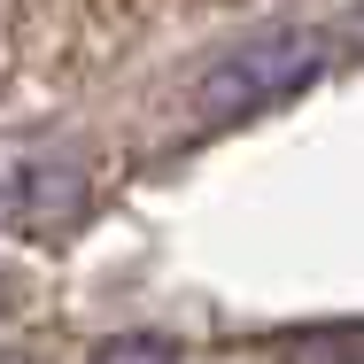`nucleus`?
<instances>
[{
  "label": "nucleus",
  "mask_w": 364,
  "mask_h": 364,
  "mask_svg": "<svg viewBox=\"0 0 364 364\" xmlns=\"http://www.w3.org/2000/svg\"><path fill=\"white\" fill-rule=\"evenodd\" d=\"M326 63H333V39H326V31H264V39L232 47L225 63L202 70V85H194V117H202V124L264 117V109L294 101L302 85H318Z\"/></svg>",
  "instance_id": "1"
},
{
  "label": "nucleus",
  "mask_w": 364,
  "mask_h": 364,
  "mask_svg": "<svg viewBox=\"0 0 364 364\" xmlns=\"http://www.w3.org/2000/svg\"><path fill=\"white\" fill-rule=\"evenodd\" d=\"M294 364H364V333H310Z\"/></svg>",
  "instance_id": "2"
},
{
  "label": "nucleus",
  "mask_w": 364,
  "mask_h": 364,
  "mask_svg": "<svg viewBox=\"0 0 364 364\" xmlns=\"http://www.w3.org/2000/svg\"><path fill=\"white\" fill-rule=\"evenodd\" d=\"M93 364H186V349H171V341H117Z\"/></svg>",
  "instance_id": "3"
},
{
  "label": "nucleus",
  "mask_w": 364,
  "mask_h": 364,
  "mask_svg": "<svg viewBox=\"0 0 364 364\" xmlns=\"http://www.w3.org/2000/svg\"><path fill=\"white\" fill-rule=\"evenodd\" d=\"M0 364H31V357H16V349H0Z\"/></svg>",
  "instance_id": "4"
},
{
  "label": "nucleus",
  "mask_w": 364,
  "mask_h": 364,
  "mask_svg": "<svg viewBox=\"0 0 364 364\" xmlns=\"http://www.w3.org/2000/svg\"><path fill=\"white\" fill-rule=\"evenodd\" d=\"M0 210H8V202H0Z\"/></svg>",
  "instance_id": "5"
}]
</instances>
